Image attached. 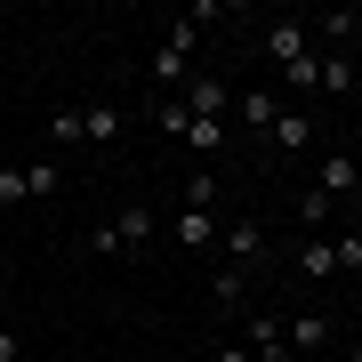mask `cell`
I'll list each match as a JSON object with an SVG mask.
<instances>
[{
  "label": "cell",
  "instance_id": "ac0fdd59",
  "mask_svg": "<svg viewBox=\"0 0 362 362\" xmlns=\"http://www.w3.org/2000/svg\"><path fill=\"white\" fill-rule=\"evenodd\" d=\"M57 177H65L57 161H25V185H33V202H49V194H57Z\"/></svg>",
  "mask_w": 362,
  "mask_h": 362
},
{
  "label": "cell",
  "instance_id": "7a4b0ae2",
  "mask_svg": "<svg viewBox=\"0 0 362 362\" xmlns=\"http://www.w3.org/2000/svg\"><path fill=\"white\" fill-rule=\"evenodd\" d=\"M153 226H161L153 209H137V202H129L121 218H105V226L89 233V250H97V258H113V250H145V242H153Z\"/></svg>",
  "mask_w": 362,
  "mask_h": 362
},
{
  "label": "cell",
  "instance_id": "277c9868",
  "mask_svg": "<svg viewBox=\"0 0 362 362\" xmlns=\"http://www.w3.org/2000/svg\"><path fill=\"white\" fill-rule=\"evenodd\" d=\"M185 113H194V121H226L233 113V89H226V81H209V73H185Z\"/></svg>",
  "mask_w": 362,
  "mask_h": 362
},
{
  "label": "cell",
  "instance_id": "ffe728a7",
  "mask_svg": "<svg viewBox=\"0 0 362 362\" xmlns=\"http://www.w3.org/2000/svg\"><path fill=\"white\" fill-rule=\"evenodd\" d=\"M49 137H57V145H81V105H65V113H49Z\"/></svg>",
  "mask_w": 362,
  "mask_h": 362
},
{
  "label": "cell",
  "instance_id": "484cf974",
  "mask_svg": "<svg viewBox=\"0 0 362 362\" xmlns=\"http://www.w3.org/2000/svg\"><path fill=\"white\" fill-rule=\"evenodd\" d=\"M218 362H250V346H218Z\"/></svg>",
  "mask_w": 362,
  "mask_h": 362
},
{
  "label": "cell",
  "instance_id": "3957f363",
  "mask_svg": "<svg viewBox=\"0 0 362 362\" xmlns=\"http://www.w3.org/2000/svg\"><path fill=\"white\" fill-rule=\"evenodd\" d=\"M266 57H274V73H282V65H298V57H314L306 16H274V25H266Z\"/></svg>",
  "mask_w": 362,
  "mask_h": 362
},
{
  "label": "cell",
  "instance_id": "7402d4cb",
  "mask_svg": "<svg viewBox=\"0 0 362 362\" xmlns=\"http://www.w3.org/2000/svg\"><path fill=\"white\" fill-rule=\"evenodd\" d=\"M314 73H322V49H314V57H298V65H282L290 89H314Z\"/></svg>",
  "mask_w": 362,
  "mask_h": 362
},
{
  "label": "cell",
  "instance_id": "e0dca14e",
  "mask_svg": "<svg viewBox=\"0 0 362 362\" xmlns=\"http://www.w3.org/2000/svg\"><path fill=\"white\" fill-rule=\"evenodd\" d=\"M209 298H218V306H242V298H250V274H242V266H226L218 282H209Z\"/></svg>",
  "mask_w": 362,
  "mask_h": 362
},
{
  "label": "cell",
  "instance_id": "4fadbf2b",
  "mask_svg": "<svg viewBox=\"0 0 362 362\" xmlns=\"http://www.w3.org/2000/svg\"><path fill=\"white\" fill-rule=\"evenodd\" d=\"M282 338H290V354H298V346H322V338H330V314H290Z\"/></svg>",
  "mask_w": 362,
  "mask_h": 362
},
{
  "label": "cell",
  "instance_id": "5b68a950",
  "mask_svg": "<svg viewBox=\"0 0 362 362\" xmlns=\"http://www.w3.org/2000/svg\"><path fill=\"white\" fill-rule=\"evenodd\" d=\"M218 242H226V266H242V274H250V258H266V226H258V218L218 226Z\"/></svg>",
  "mask_w": 362,
  "mask_h": 362
},
{
  "label": "cell",
  "instance_id": "5bb4252c",
  "mask_svg": "<svg viewBox=\"0 0 362 362\" xmlns=\"http://www.w3.org/2000/svg\"><path fill=\"white\" fill-rule=\"evenodd\" d=\"M314 89H330V97H338V89H354V57H346V49H322V73H314Z\"/></svg>",
  "mask_w": 362,
  "mask_h": 362
},
{
  "label": "cell",
  "instance_id": "9a60e30c",
  "mask_svg": "<svg viewBox=\"0 0 362 362\" xmlns=\"http://www.w3.org/2000/svg\"><path fill=\"white\" fill-rule=\"evenodd\" d=\"M185 145H194V153H226V121H194L185 113Z\"/></svg>",
  "mask_w": 362,
  "mask_h": 362
},
{
  "label": "cell",
  "instance_id": "9c48e42d",
  "mask_svg": "<svg viewBox=\"0 0 362 362\" xmlns=\"http://www.w3.org/2000/svg\"><path fill=\"white\" fill-rule=\"evenodd\" d=\"M242 346L258 354V362H282V354H290V338H282V322H274V314H250V330H242Z\"/></svg>",
  "mask_w": 362,
  "mask_h": 362
},
{
  "label": "cell",
  "instance_id": "30bf717a",
  "mask_svg": "<svg viewBox=\"0 0 362 362\" xmlns=\"http://www.w3.org/2000/svg\"><path fill=\"white\" fill-rule=\"evenodd\" d=\"M354 185H362V161L354 153H322V185H314V194L338 202V194H354Z\"/></svg>",
  "mask_w": 362,
  "mask_h": 362
},
{
  "label": "cell",
  "instance_id": "ba28073f",
  "mask_svg": "<svg viewBox=\"0 0 362 362\" xmlns=\"http://www.w3.org/2000/svg\"><path fill=\"white\" fill-rule=\"evenodd\" d=\"M169 242L177 250H209L218 242V218H209V209H177V218H169Z\"/></svg>",
  "mask_w": 362,
  "mask_h": 362
},
{
  "label": "cell",
  "instance_id": "603a6c76",
  "mask_svg": "<svg viewBox=\"0 0 362 362\" xmlns=\"http://www.w3.org/2000/svg\"><path fill=\"white\" fill-rule=\"evenodd\" d=\"M153 121H161L169 137H185V105H177V97H161V105H153Z\"/></svg>",
  "mask_w": 362,
  "mask_h": 362
},
{
  "label": "cell",
  "instance_id": "d4e9b609",
  "mask_svg": "<svg viewBox=\"0 0 362 362\" xmlns=\"http://www.w3.org/2000/svg\"><path fill=\"white\" fill-rule=\"evenodd\" d=\"M0 362H25V338H16L8 322H0Z\"/></svg>",
  "mask_w": 362,
  "mask_h": 362
},
{
  "label": "cell",
  "instance_id": "d6986e66",
  "mask_svg": "<svg viewBox=\"0 0 362 362\" xmlns=\"http://www.w3.org/2000/svg\"><path fill=\"white\" fill-rule=\"evenodd\" d=\"M218 202V177H209V169H194V177H185V209H209Z\"/></svg>",
  "mask_w": 362,
  "mask_h": 362
},
{
  "label": "cell",
  "instance_id": "8fae6325",
  "mask_svg": "<svg viewBox=\"0 0 362 362\" xmlns=\"http://www.w3.org/2000/svg\"><path fill=\"white\" fill-rule=\"evenodd\" d=\"M113 137H121V113H113V105H105V97L81 105V145H113Z\"/></svg>",
  "mask_w": 362,
  "mask_h": 362
},
{
  "label": "cell",
  "instance_id": "6da1fadb",
  "mask_svg": "<svg viewBox=\"0 0 362 362\" xmlns=\"http://www.w3.org/2000/svg\"><path fill=\"white\" fill-rule=\"evenodd\" d=\"M194 16H177V25H169L161 33V49H153V81H161V89H185V73H194Z\"/></svg>",
  "mask_w": 362,
  "mask_h": 362
},
{
  "label": "cell",
  "instance_id": "cb8c5ba5",
  "mask_svg": "<svg viewBox=\"0 0 362 362\" xmlns=\"http://www.w3.org/2000/svg\"><path fill=\"white\" fill-rule=\"evenodd\" d=\"M338 274H362V233H346V242H338Z\"/></svg>",
  "mask_w": 362,
  "mask_h": 362
},
{
  "label": "cell",
  "instance_id": "52a82bcc",
  "mask_svg": "<svg viewBox=\"0 0 362 362\" xmlns=\"http://www.w3.org/2000/svg\"><path fill=\"white\" fill-rule=\"evenodd\" d=\"M233 121H242V129H274V121H282V97H274V89H233Z\"/></svg>",
  "mask_w": 362,
  "mask_h": 362
},
{
  "label": "cell",
  "instance_id": "44dd1931",
  "mask_svg": "<svg viewBox=\"0 0 362 362\" xmlns=\"http://www.w3.org/2000/svg\"><path fill=\"white\" fill-rule=\"evenodd\" d=\"M16 202H33V185H25V169H0V209H16Z\"/></svg>",
  "mask_w": 362,
  "mask_h": 362
},
{
  "label": "cell",
  "instance_id": "8992f818",
  "mask_svg": "<svg viewBox=\"0 0 362 362\" xmlns=\"http://www.w3.org/2000/svg\"><path fill=\"white\" fill-rule=\"evenodd\" d=\"M306 33L322 40V49H362V8H322Z\"/></svg>",
  "mask_w": 362,
  "mask_h": 362
},
{
  "label": "cell",
  "instance_id": "7c38bea8",
  "mask_svg": "<svg viewBox=\"0 0 362 362\" xmlns=\"http://www.w3.org/2000/svg\"><path fill=\"white\" fill-rule=\"evenodd\" d=\"M298 274L306 282H330L338 274V242H298Z\"/></svg>",
  "mask_w": 362,
  "mask_h": 362
},
{
  "label": "cell",
  "instance_id": "4316f807",
  "mask_svg": "<svg viewBox=\"0 0 362 362\" xmlns=\"http://www.w3.org/2000/svg\"><path fill=\"white\" fill-rule=\"evenodd\" d=\"M346 362H362V346H354V354H346Z\"/></svg>",
  "mask_w": 362,
  "mask_h": 362
},
{
  "label": "cell",
  "instance_id": "2e32d148",
  "mask_svg": "<svg viewBox=\"0 0 362 362\" xmlns=\"http://www.w3.org/2000/svg\"><path fill=\"white\" fill-rule=\"evenodd\" d=\"M266 137H274V145H290V153H298V145H314V121H306V113H282V121H274Z\"/></svg>",
  "mask_w": 362,
  "mask_h": 362
}]
</instances>
